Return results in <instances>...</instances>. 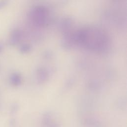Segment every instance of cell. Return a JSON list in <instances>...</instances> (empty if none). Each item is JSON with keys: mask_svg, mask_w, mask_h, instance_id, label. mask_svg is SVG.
<instances>
[{"mask_svg": "<svg viewBox=\"0 0 127 127\" xmlns=\"http://www.w3.org/2000/svg\"><path fill=\"white\" fill-rule=\"evenodd\" d=\"M3 48V46L2 43H0V52H1V51L2 50Z\"/></svg>", "mask_w": 127, "mask_h": 127, "instance_id": "cell-3", "label": "cell"}, {"mask_svg": "<svg viewBox=\"0 0 127 127\" xmlns=\"http://www.w3.org/2000/svg\"><path fill=\"white\" fill-rule=\"evenodd\" d=\"M88 32L86 31L83 33L84 38L83 40H80L82 41V43L89 47L94 48H100L102 47L103 45L104 46L105 42V40L103 38L104 35L100 31L99 32V31L95 30Z\"/></svg>", "mask_w": 127, "mask_h": 127, "instance_id": "cell-1", "label": "cell"}, {"mask_svg": "<svg viewBox=\"0 0 127 127\" xmlns=\"http://www.w3.org/2000/svg\"><path fill=\"white\" fill-rule=\"evenodd\" d=\"M19 80H20V78H19V76H18V75L14 74L11 76V82L13 84H18Z\"/></svg>", "mask_w": 127, "mask_h": 127, "instance_id": "cell-2", "label": "cell"}]
</instances>
